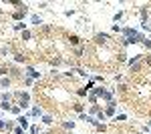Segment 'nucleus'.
I'll list each match as a JSON object with an SVG mask.
<instances>
[{
	"label": "nucleus",
	"instance_id": "obj_1",
	"mask_svg": "<svg viewBox=\"0 0 151 134\" xmlns=\"http://www.w3.org/2000/svg\"><path fill=\"white\" fill-rule=\"evenodd\" d=\"M91 94L97 96V100H99V98L105 100V102L115 100V92H113V90H109V88H103V86H95V88L91 90Z\"/></svg>",
	"mask_w": 151,
	"mask_h": 134
},
{
	"label": "nucleus",
	"instance_id": "obj_2",
	"mask_svg": "<svg viewBox=\"0 0 151 134\" xmlns=\"http://www.w3.org/2000/svg\"><path fill=\"white\" fill-rule=\"evenodd\" d=\"M14 96L18 98V106L26 110V108H30V92H26V90H20V92H14Z\"/></svg>",
	"mask_w": 151,
	"mask_h": 134
},
{
	"label": "nucleus",
	"instance_id": "obj_3",
	"mask_svg": "<svg viewBox=\"0 0 151 134\" xmlns=\"http://www.w3.org/2000/svg\"><path fill=\"white\" fill-rule=\"evenodd\" d=\"M141 60H143V54H135L133 58H129L127 60V64L131 70H139L141 68Z\"/></svg>",
	"mask_w": 151,
	"mask_h": 134
},
{
	"label": "nucleus",
	"instance_id": "obj_4",
	"mask_svg": "<svg viewBox=\"0 0 151 134\" xmlns=\"http://www.w3.org/2000/svg\"><path fill=\"white\" fill-rule=\"evenodd\" d=\"M79 120H83V122H87V124H91L93 128H97V124H101L95 116H91V114H87V112H83V114H79Z\"/></svg>",
	"mask_w": 151,
	"mask_h": 134
},
{
	"label": "nucleus",
	"instance_id": "obj_5",
	"mask_svg": "<svg viewBox=\"0 0 151 134\" xmlns=\"http://www.w3.org/2000/svg\"><path fill=\"white\" fill-rule=\"evenodd\" d=\"M28 118H42L45 116V110H42V106H30V110L26 114Z\"/></svg>",
	"mask_w": 151,
	"mask_h": 134
},
{
	"label": "nucleus",
	"instance_id": "obj_6",
	"mask_svg": "<svg viewBox=\"0 0 151 134\" xmlns=\"http://www.w3.org/2000/svg\"><path fill=\"white\" fill-rule=\"evenodd\" d=\"M16 124H18L22 130H28V128H30V126H28V116H26V114H20V116L16 118Z\"/></svg>",
	"mask_w": 151,
	"mask_h": 134
},
{
	"label": "nucleus",
	"instance_id": "obj_7",
	"mask_svg": "<svg viewBox=\"0 0 151 134\" xmlns=\"http://www.w3.org/2000/svg\"><path fill=\"white\" fill-rule=\"evenodd\" d=\"M115 112H117V100L107 102V108H105V114H107V116H115Z\"/></svg>",
	"mask_w": 151,
	"mask_h": 134
},
{
	"label": "nucleus",
	"instance_id": "obj_8",
	"mask_svg": "<svg viewBox=\"0 0 151 134\" xmlns=\"http://www.w3.org/2000/svg\"><path fill=\"white\" fill-rule=\"evenodd\" d=\"M107 40H109V34H105V32L95 34V42L97 44H107Z\"/></svg>",
	"mask_w": 151,
	"mask_h": 134
},
{
	"label": "nucleus",
	"instance_id": "obj_9",
	"mask_svg": "<svg viewBox=\"0 0 151 134\" xmlns=\"http://www.w3.org/2000/svg\"><path fill=\"white\" fill-rule=\"evenodd\" d=\"M26 76L32 78V80H38V78H40V72H36L32 66H26Z\"/></svg>",
	"mask_w": 151,
	"mask_h": 134
},
{
	"label": "nucleus",
	"instance_id": "obj_10",
	"mask_svg": "<svg viewBox=\"0 0 151 134\" xmlns=\"http://www.w3.org/2000/svg\"><path fill=\"white\" fill-rule=\"evenodd\" d=\"M14 96V92H10V90H6V92H2L0 94V100L2 102H10V98Z\"/></svg>",
	"mask_w": 151,
	"mask_h": 134
},
{
	"label": "nucleus",
	"instance_id": "obj_11",
	"mask_svg": "<svg viewBox=\"0 0 151 134\" xmlns=\"http://www.w3.org/2000/svg\"><path fill=\"white\" fill-rule=\"evenodd\" d=\"M63 128H65L67 132H73V130H75V122H73V120H65V122H63Z\"/></svg>",
	"mask_w": 151,
	"mask_h": 134
},
{
	"label": "nucleus",
	"instance_id": "obj_12",
	"mask_svg": "<svg viewBox=\"0 0 151 134\" xmlns=\"http://www.w3.org/2000/svg\"><path fill=\"white\" fill-rule=\"evenodd\" d=\"M30 24H35V26H40V24H42V18H40L38 14H32V16H30Z\"/></svg>",
	"mask_w": 151,
	"mask_h": 134
},
{
	"label": "nucleus",
	"instance_id": "obj_13",
	"mask_svg": "<svg viewBox=\"0 0 151 134\" xmlns=\"http://www.w3.org/2000/svg\"><path fill=\"white\" fill-rule=\"evenodd\" d=\"M0 86H2V88H10V78H8V76H2V78H0Z\"/></svg>",
	"mask_w": 151,
	"mask_h": 134
},
{
	"label": "nucleus",
	"instance_id": "obj_14",
	"mask_svg": "<svg viewBox=\"0 0 151 134\" xmlns=\"http://www.w3.org/2000/svg\"><path fill=\"white\" fill-rule=\"evenodd\" d=\"M12 28H14L16 32H24V30H26V24H24V22H16Z\"/></svg>",
	"mask_w": 151,
	"mask_h": 134
},
{
	"label": "nucleus",
	"instance_id": "obj_15",
	"mask_svg": "<svg viewBox=\"0 0 151 134\" xmlns=\"http://www.w3.org/2000/svg\"><path fill=\"white\" fill-rule=\"evenodd\" d=\"M20 112H22V108H20V106H18V104H14V106H12V108H10V114H14V116H16V118H18V116H20Z\"/></svg>",
	"mask_w": 151,
	"mask_h": 134
},
{
	"label": "nucleus",
	"instance_id": "obj_16",
	"mask_svg": "<svg viewBox=\"0 0 151 134\" xmlns=\"http://www.w3.org/2000/svg\"><path fill=\"white\" fill-rule=\"evenodd\" d=\"M95 118H97L99 122H105V120H107V114H105L103 110H99V112H97V114H95Z\"/></svg>",
	"mask_w": 151,
	"mask_h": 134
},
{
	"label": "nucleus",
	"instance_id": "obj_17",
	"mask_svg": "<svg viewBox=\"0 0 151 134\" xmlns=\"http://www.w3.org/2000/svg\"><path fill=\"white\" fill-rule=\"evenodd\" d=\"M69 40H70V44H73V46H77V48L81 46V38H79V36H70Z\"/></svg>",
	"mask_w": 151,
	"mask_h": 134
},
{
	"label": "nucleus",
	"instance_id": "obj_18",
	"mask_svg": "<svg viewBox=\"0 0 151 134\" xmlns=\"http://www.w3.org/2000/svg\"><path fill=\"white\" fill-rule=\"evenodd\" d=\"M123 16H125V12H123V10L115 12V14H113V22H119V20H121V18H123Z\"/></svg>",
	"mask_w": 151,
	"mask_h": 134
},
{
	"label": "nucleus",
	"instance_id": "obj_19",
	"mask_svg": "<svg viewBox=\"0 0 151 134\" xmlns=\"http://www.w3.org/2000/svg\"><path fill=\"white\" fill-rule=\"evenodd\" d=\"M42 122H45V124H48V126H50V124L55 122V120H52V114H45V116H42Z\"/></svg>",
	"mask_w": 151,
	"mask_h": 134
},
{
	"label": "nucleus",
	"instance_id": "obj_20",
	"mask_svg": "<svg viewBox=\"0 0 151 134\" xmlns=\"http://www.w3.org/2000/svg\"><path fill=\"white\" fill-rule=\"evenodd\" d=\"M0 108H2V110H4V112H10L12 104H10V102H0Z\"/></svg>",
	"mask_w": 151,
	"mask_h": 134
},
{
	"label": "nucleus",
	"instance_id": "obj_21",
	"mask_svg": "<svg viewBox=\"0 0 151 134\" xmlns=\"http://www.w3.org/2000/svg\"><path fill=\"white\" fill-rule=\"evenodd\" d=\"M115 120L117 122H125V120H127V114H123V112H121V114H115Z\"/></svg>",
	"mask_w": 151,
	"mask_h": 134
},
{
	"label": "nucleus",
	"instance_id": "obj_22",
	"mask_svg": "<svg viewBox=\"0 0 151 134\" xmlns=\"http://www.w3.org/2000/svg\"><path fill=\"white\" fill-rule=\"evenodd\" d=\"M141 30H145V32H151V24H149V20H147V22H141Z\"/></svg>",
	"mask_w": 151,
	"mask_h": 134
},
{
	"label": "nucleus",
	"instance_id": "obj_23",
	"mask_svg": "<svg viewBox=\"0 0 151 134\" xmlns=\"http://www.w3.org/2000/svg\"><path fill=\"white\" fill-rule=\"evenodd\" d=\"M77 94H79V96H89V90H87L85 86H83V88H79V90H77Z\"/></svg>",
	"mask_w": 151,
	"mask_h": 134
},
{
	"label": "nucleus",
	"instance_id": "obj_24",
	"mask_svg": "<svg viewBox=\"0 0 151 134\" xmlns=\"http://www.w3.org/2000/svg\"><path fill=\"white\" fill-rule=\"evenodd\" d=\"M87 100H89V102H91V104H93V106H95V104H97V96L89 92V96H87Z\"/></svg>",
	"mask_w": 151,
	"mask_h": 134
},
{
	"label": "nucleus",
	"instance_id": "obj_25",
	"mask_svg": "<svg viewBox=\"0 0 151 134\" xmlns=\"http://www.w3.org/2000/svg\"><path fill=\"white\" fill-rule=\"evenodd\" d=\"M97 132H105L107 130V126H105V122H101V124H97V128H95Z\"/></svg>",
	"mask_w": 151,
	"mask_h": 134
},
{
	"label": "nucleus",
	"instance_id": "obj_26",
	"mask_svg": "<svg viewBox=\"0 0 151 134\" xmlns=\"http://www.w3.org/2000/svg\"><path fill=\"white\" fill-rule=\"evenodd\" d=\"M14 62H24V56L20 54V52H16V54H14Z\"/></svg>",
	"mask_w": 151,
	"mask_h": 134
},
{
	"label": "nucleus",
	"instance_id": "obj_27",
	"mask_svg": "<svg viewBox=\"0 0 151 134\" xmlns=\"http://www.w3.org/2000/svg\"><path fill=\"white\" fill-rule=\"evenodd\" d=\"M8 52H10L8 46H2V48H0V54H2V56H8Z\"/></svg>",
	"mask_w": 151,
	"mask_h": 134
},
{
	"label": "nucleus",
	"instance_id": "obj_28",
	"mask_svg": "<svg viewBox=\"0 0 151 134\" xmlns=\"http://www.w3.org/2000/svg\"><path fill=\"white\" fill-rule=\"evenodd\" d=\"M111 30H113V32H121V30H123V26H121V24H113V26H111Z\"/></svg>",
	"mask_w": 151,
	"mask_h": 134
},
{
	"label": "nucleus",
	"instance_id": "obj_29",
	"mask_svg": "<svg viewBox=\"0 0 151 134\" xmlns=\"http://www.w3.org/2000/svg\"><path fill=\"white\" fill-rule=\"evenodd\" d=\"M85 88L89 90V92H91V90L95 88V80H89V82H87V86H85Z\"/></svg>",
	"mask_w": 151,
	"mask_h": 134
},
{
	"label": "nucleus",
	"instance_id": "obj_30",
	"mask_svg": "<svg viewBox=\"0 0 151 134\" xmlns=\"http://www.w3.org/2000/svg\"><path fill=\"white\" fill-rule=\"evenodd\" d=\"M12 134H26L22 130V128H20V126H14V130H12Z\"/></svg>",
	"mask_w": 151,
	"mask_h": 134
},
{
	"label": "nucleus",
	"instance_id": "obj_31",
	"mask_svg": "<svg viewBox=\"0 0 151 134\" xmlns=\"http://www.w3.org/2000/svg\"><path fill=\"white\" fill-rule=\"evenodd\" d=\"M73 108H75V112H79V114H83V104H75Z\"/></svg>",
	"mask_w": 151,
	"mask_h": 134
},
{
	"label": "nucleus",
	"instance_id": "obj_32",
	"mask_svg": "<svg viewBox=\"0 0 151 134\" xmlns=\"http://www.w3.org/2000/svg\"><path fill=\"white\" fill-rule=\"evenodd\" d=\"M28 134H38V126H30L28 128Z\"/></svg>",
	"mask_w": 151,
	"mask_h": 134
},
{
	"label": "nucleus",
	"instance_id": "obj_33",
	"mask_svg": "<svg viewBox=\"0 0 151 134\" xmlns=\"http://www.w3.org/2000/svg\"><path fill=\"white\" fill-rule=\"evenodd\" d=\"M32 84H35V80H32V78H26V80H24V86H32Z\"/></svg>",
	"mask_w": 151,
	"mask_h": 134
},
{
	"label": "nucleus",
	"instance_id": "obj_34",
	"mask_svg": "<svg viewBox=\"0 0 151 134\" xmlns=\"http://www.w3.org/2000/svg\"><path fill=\"white\" fill-rule=\"evenodd\" d=\"M22 38H24V40H28V38H30V32H28V30H24V32H22Z\"/></svg>",
	"mask_w": 151,
	"mask_h": 134
},
{
	"label": "nucleus",
	"instance_id": "obj_35",
	"mask_svg": "<svg viewBox=\"0 0 151 134\" xmlns=\"http://www.w3.org/2000/svg\"><path fill=\"white\" fill-rule=\"evenodd\" d=\"M91 80H95V82H103V76H91Z\"/></svg>",
	"mask_w": 151,
	"mask_h": 134
},
{
	"label": "nucleus",
	"instance_id": "obj_36",
	"mask_svg": "<svg viewBox=\"0 0 151 134\" xmlns=\"http://www.w3.org/2000/svg\"><path fill=\"white\" fill-rule=\"evenodd\" d=\"M75 54H77V56H81V54H83V46H79V48L75 50Z\"/></svg>",
	"mask_w": 151,
	"mask_h": 134
},
{
	"label": "nucleus",
	"instance_id": "obj_37",
	"mask_svg": "<svg viewBox=\"0 0 151 134\" xmlns=\"http://www.w3.org/2000/svg\"><path fill=\"white\" fill-rule=\"evenodd\" d=\"M4 74H6V70H4V68H0V76H4Z\"/></svg>",
	"mask_w": 151,
	"mask_h": 134
},
{
	"label": "nucleus",
	"instance_id": "obj_38",
	"mask_svg": "<svg viewBox=\"0 0 151 134\" xmlns=\"http://www.w3.org/2000/svg\"><path fill=\"white\" fill-rule=\"evenodd\" d=\"M65 134H73V132H65Z\"/></svg>",
	"mask_w": 151,
	"mask_h": 134
},
{
	"label": "nucleus",
	"instance_id": "obj_39",
	"mask_svg": "<svg viewBox=\"0 0 151 134\" xmlns=\"http://www.w3.org/2000/svg\"><path fill=\"white\" fill-rule=\"evenodd\" d=\"M137 134H145V132H137Z\"/></svg>",
	"mask_w": 151,
	"mask_h": 134
},
{
	"label": "nucleus",
	"instance_id": "obj_40",
	"mask_svg": "<svg viewBox=\"0 0 151 134\" xmlns=\"http://www.w3.org/2000/svg\"><path fill=\"white\" fill-rule=\"evenodd\" d=\"M0 90H2V86H0Z\"/></svg>",
	"mask_w": 151,
	"mask_h": 134
}]
</instances>
